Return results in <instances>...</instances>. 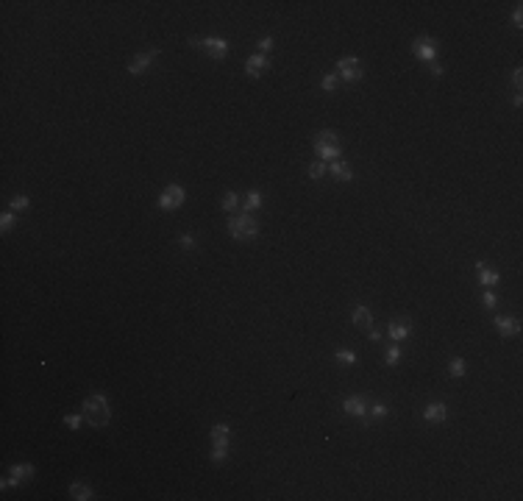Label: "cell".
Instances as JSON below:
<instances>
[{"label":"cell","mask_w":523,"mask_h":501,"mask_svg":"<svg viewBox=\"0 0 523 501\" xmlns=\"http://www.w3.org/2000/svg\"><path fill=\"white\" fill-rule=\"evenodd\" d=\"M81 415L92 429H103L106 423L111 421V406L106 393H92L89 398H84V406H81Z\"/></svg>","instance_id":"cell-1"},{"label":"cell","mask_w":523,"mask_h":501,"mask_svg":"<svg viewBox=\"0 0 523 501\" xmlns=\"http://www.w3.org/2000/svg\"><path fill=\"white\" fill-rule=\"evenodd\" d=\"M228 234L240 243H248L259 234V223L253 215H231L228 217Z\"/></svg>","instance_id":"cell-2"},{"label":"cell","mask_w":523,"mask_h":501,"mask_svg":"<svg viewBox=\"0 0 523 501\" xmlns=\"http://www.w3.org/2000/svg\"><path fill=\"white\" fill-rule=\"evenodd\" d=\"M314 151H317V156H320V162H337L340 159V142H337V134L334 131H320L317 137H314Z\"/></svg>","instance_id":"cell-3"},{"label":"cell","mask_w":523,"mask_h":501,"mask_svg":"<svg viewBox=\"0 0 523 501\" xmlns=\"http://www.w3.org/2000/svg\"><path fill=\"white\" fill-rule=\"evenodd\" d=\"M189 45H192V48H204V53L209 58H225V56H228V42L220 39V37H206V39L192 37V39H189Z\"/></svg>","instance_id":"cell-4"},{"label":"cell","mask_w":523,"mask_h":501,"mask_svg":"<svg viewBox=\"0 0 523 501\" xmlns=\"http://www.w3.org/2000/svg\"><path fill=\"white\" fill-rule=\"evenodd\" d=\"M367 409H370V401L365 396H348L342 401V412L351 418H359L362 423H370V418H367Z\"/></svg>","instance_id":"cell-5"},{"label":"cell","mask_w":523,"mask_h":501,"mask_svg":"<svg viewBox=\"0 0 523 501\" xmlns=\"http://www.w3.org/2000/svg\"><path fill=\"white\" fill-rule=\"evenodd\" d=\"M184 198H187L184 187L181 184H170L167 190L159 195V209H162V212H173V209H178V206L184 203Z\"/></svg>","instance_id":"cell-6"},{"label":"cell","mask_w":523,"mask_h":501,"mask_svg":"<svg viewBox=\"0 0 523 501\" xmlns=\"http://www.w3.org/2000/svg\"><path fill=\"white\" fill-rule=\"evenodd\" d=\"M412 53L420 58V62H434L437 58V42L431 37H418L412 42Z\"/></svg>","instance_id":"cell-7"},{"label":"cell","mask_w":523,"mask_h":501,"mask_svg":"<svg viewBox=\"0 0 523 501\" xmlns=\"http://www.w3.org/2000/svg\"><path fill=\"white\" fill-rule=\"evenodd\" d=\"M156 56H159V50H142V53H136V56L128 62V73H131V75H142L153 62H156Z\"/></svg>","instance_id":"cell-8"},{"label":"cell","mask_w":523,"mask_h":501,"mask_svg":"<svg viewBox=\"0 0 523 501\" xmlns=\"http://www.w3.org/2000/svg\"><path fill=\"white\" fill-rule=\"evenodd\" d=\"M496 329H498L501 337H515V334L520 332V323L515 320V317H509V315H498L496 317Z\"/></svg>","instance_id":"cell-9"},{"label":"cell","mask_w":523,"mask_h":501,"mask_svg":"<svg viewBox=\"0 0 523 501\" xmlns=\"http://www.w3.org/2000/svg\"><path fill=\"white\" fill-rule=\"evenodd\" d=\"M445 415H448V409H445L443 401H431V404H426V409H423V418L429 423H443Z\"/></svg>","instance_id":"cell-10"},{"label":"cell","mask_w":523,"mask_h":501,"mask_svg":"<svg viewBox=\"0 0 523 501\" xmlns=\"http://www.w3.org/2000/svg\"><path fill=\"white\" fill-rule=\"evenodd\" d=\"M267 67H270V62H267V56H262V53H256V56H251L245 62V73L251 75V78H259Z\"/></svg>","instance_id":"cell-11"},{"label":"cell","mask_w":523,"mask_h":501,"mask_svg":"<svg viewBox=\"0 0 523 501\" xmlns=\"http://www.w3.org/2000/svg\"><path fill=\"white\" fill-rule=\"evenodd\" d=\"M351 320H354V326H359V329H373V312L367 309V306H356V309L351 312Z\"/></svg>","instance_id":"cell-12"},{"label":"cell","mask_w":523,"mask_h":501,"mask_svg":"<svg viewBox=\"0 0 523 501\" xmlns=\"http://www.w3.org/2000/svg\"><path fill=\"white\" fill-rule=\"evenodd\" d=\"M11 482H14V485H22V482H28L34 476V465L31 462H22V465H11Z\"/></svg>","instance_id":"cell-13"},{"label":"cell","mask_w":523,"mask_h":501,"mask_svg":"<svg viewBox=\"0 0 523 501\" xmlns=\"http://www.w3.org/2000/svg\"><path fill=\"white\" fill-rule=\"evenodd\" d=\"M329 173L334 175V179H340V181H351V179H354V170H351L345 162H340V159H337V162H329Z\"/></svg>","instance_id":"cell-14"},{"label":"cell","mask_w":523,"mask_h":501,"mask_svg":"<svg viewBox=\"0 0 523 501\" xmlns=\"http://www.w3.org/2000/svg\"><path fill=\"white\" fill-rule=\"evenodd\" d=\"M70 498H75V501H89V498H92V487L84 485V482H73V485H70Z\"/></svg>","instance_id":"cell-15"},{"label":"cell","mask_w":523,"mask_h":501,"mask_svg":"<svg viewBox=\"0 0 523 501\" xmlns=\"http://www.w3.org/2000/svg\"><path fill=\"white\" fill-rule=\"evenodd\" d=\"M387 332H390V340L401 343V340H406V337H409V332H412V329H409V323H398V320H392Z\"/></svg>","instance_id":"cell-16"},{"label":"cell","mask_w":523,"mask_h":501,"mask_svg":"<svg viewBox=\"0 0 523 501\" xmlns=\"http://www.w3.org/2000/svg\"><path fill=\"white\" fill-rule=\"evenodd\" d=\"M476 270H479V281H481V284H498V279H501V276H498L492 268H487L484 262H476Z\"/></svg>","instance_id":"cell-17"},{"label":"cell","mask_w":523,"mask_h":501,"mask_svg":"<svg viewBox=\"0 0 523 501\" xmlns=\"http://www.w3.org/2000/svg\"><path fill=\"white\" fill-rule=\"evenodd\" d=\"M448 373L454 376V379H462V376L468 373V365H465V359H462V357H454V359H451V362H448Z\"/></svg>","instance_id":"cell-18"},{"label":"cell","mask_w":523,"mask_h":501,"mask_svg":"<svg viewBox=\"0 0 523 501\" xmlns=\"http://www.w3.org/2000/svg\"><path fill=\"white\" fill-rule=\"evenodd\" d=\"M362 64H359V58L356 56H342L340 62H337V70H340V75H345V73H351V70H359Z\"/></svg>","instance_id":"cell-19"},{"label":"cell","mask_w":523,"mask_h":501,"mask_svg":"<svg viewBox=\"0 0 523 501\" xmlns=\"http://www.w3.org/2000/svg\"><path fill=\"white\" fill-rule=\"evenodd\" d=\"M228 434H231V429L225 423H215L212 426V443H228Z\"/></svg>","instance_id":"cell-20"},{"label":"cell","mask_w":523,"mask_h":501,"mask_svg":"<svg viewBox=\"0 0 523 501\" xmlns=\"http://www.w3.org/2000/svg\"><path fill=\"white\" fill-rule=\"evenodd\" d=\"M245 209H248V212L262 209V192H259V190H251V192L245 195Z\"/></svg>","instance_id":"cell-21"},{"label":"cell","mask_w":523,"mask_h":501,"mask_svg":"<svg viewBox=\"0 0 523 501\" xmlns=\"http://www.w3.org/2000/svg\"><path fill=\"white\" fill-rule=\"evenodd\" d=\"M401 362V348H398V343H392L387 353H384V365H390V368H395V365Z\"/></svg>","instance_id":"cell-22"},{"label":"cell","mask_w":523,"mask_h":501,"mask_svg":"<svg viewBox=\"0 0 523 501\" xmlns=\"http://www.w3.org/2000/svg\"><path fill=\"white\" fill-rule=\"evenodd\" d=\"M237 206H240V195H237V192H225V195H223V209L234 215Z\"/></svg>","instance_id":"cell-23"},{"label":"cell","mask_w":523,"mask_h":501,"mask_svg":"<svg viewBox=\"0 0 523 501\" xmlns=\"http://www.w3.org/2000/svg\"><path fill=\"white\" fill-rule=\"evenodd\" d=\"M334 359H337L340 365H354V362H356V353L351 351V348H340V351L334 353Z\"/></svg>","instance_id":"cell-24"},{"label":"cell","mask_w":523,"mask_h":501,"mask_svg":"<svg viewBox=\"0 0 523 501\" xmlns=\"http://www.w3.org/2000/svg\"><path fill=\"white\" fill-rule=\"evenodd\" d=\"M228 454V443H215L212 446V462H223Z\"/></svg>","instance_id":"cell-25"},{"label":"cell","mask_w":523,"mask_h":501,"mask_svg":"<svg viewBox=\"0 0 523 501\" xmlns=\"http://www.w3.org/2000/svg\"><path fill=\"white\" fill-rule=\"evenodd\" d=\"M326 170H329V164H326V162H312V164H309V175H312V179H323Z\"/></svg>","instance_id":"cell-26"},{"label":"cell","mask_w":523,"mask_h":501,"mask_svg":"<svg viewBox=\"0 0 523 501\" xmlns=\"http://www.w3.org/2000/svg\"><path fill=\"white\" fill-rule=\"evenodd\" d=\"M387 415V404L384 401H376V404H370V409H367V418H384Z\"/></svg>","instance_id":"cell-27"},{"label":"cell","mask_w":523,"mask_h":501,"mask_svg":"<svg viewBox=\"0 0 523 501\" xmlns=\"http://www.w3.org/2000/svg\"><path fill=\"white\" fill-rule=\"evenodd\" d=\"M28 203H31V200H28L25 195H14V198L9 200L11 212H22V209H28Z\"/></svg>","instance_id":"cell-28"},{"label":"cell","mask_w":523,"mask_h":501,"mask_svg":"<svg viewBox=\"0 0 523 501\" xmlns=\"http://www.w3.org/2000/svg\"><path fill=\"white\" fill-rule=\"evenodd\" d=\"M320 86H323L326 92H334V90H337V75H334V73L323 75V81H320Z\"/></svg>","instance_id":"cell-29"},{"label":"cell","mask_w":523,"mask_h":501,"mask_svg":"<svg viewBox=\"0 0 523 501\" xmlns=\"http://www.w3.org/2000/svg\"><path fill=\"white\" fill-rule=\"evenodd\" d=\"M11 226H14V212H3V217H0V231H9Z\"/></svg>","instance_id":"cell-30"},{"label":"cell","mask_w":523,"mask_h":501,"mask_svg":"<svg viewBox=\"0 0 523 501\" xmlns=\"http://www.w3.org/2000/svg\"><path fill=\"white\" fill-rule=\"evenodd\" d=\"M81 421H84V415H64V423H67V426L73 429V432L81 426Z\"/></svg>","instance_id":"cell-31"},{"label":"cell","mask_w":523,"mask_h":501,"mask_svg":"<svg viewBox=\"0 0 523 501\" xmlns=\"http://www.w3.org/2000/svg\"><path fill=\"white\" fill-rule=\"evenodd\" d=\"M481 301H484V306L487 309H492V306L498 304V298H496V292H484V296H481Z\"/></svg>","instance_id":"cell-32"},{"label":"cell","mask_w":523,"mask_h":501,"mask_svg":"<svg viewBox=\"0 0 523 501\" xmlns=\"http://www.w3.org/2000/svg\"><path fill=\"white\" fill-rule=\"evenodd\" d=\"M270 48H273V39H270V37H265V39H259V53H262V56H265V53H267V50H270Z\"/></svg>","instance_id":"cell-33"},{"label":"cell","mask_w":523,"mask_h":501,"mask_svg":"<svg viewBox=\"0 0 523 501\" xmlns=\"http://www.w3.org/2000/svg\"><path fill=\"white\" fill-rule=\"evenodd\" d=\"M512 84L520 90V84H523V70H520V67H515V70H512Z\"/></svg>","instance_id":"cell-34"},{"label":"cell","mask_w":523,"mask_h":501,"mask_svg":"<svg viewBox=\"0 0 523 501\" xmlns=\"http://www.w3.org/2000/svg\"><path fill=\"white\" fill-rule=\"evenodd\" d=\"M512 20H515V25H518V28L523 25V9H520V6H518V9H515V14H512Z\"/></svg>","instance_id":"cell-35"},{"label":"cell","mask_w":523,"mask_h":501,"mask_svg":"<svg viewBox=\"0 0 523 501\" xmlns=\"http://www.w3.org/2000/svg\"><path fill=\"white\" fill-rule=\"evenodd\" d=\"M181 245H184V248H192V245H195V237H192V234H184V237H181Z\"/></svg>","instance_id":"cell-36"},{"label":"cell","mask_w":523,"mask_h":501,"mask_svg":"<svg viewBox=\"0 0 523 501\" xmlns=\"http://www.w3.org/2000/svg\"><path fill=\"white\" fill-rule=\"evenodd\" d=\"M367 337H370V340H373V343H379V340H382V334H379V332H376V329H367Z\"/></svg>","instance_id":"cell-37"},{"label":"cell","mask_w":523,"mask_h":501,"mask_svg":"<svg viewBox=\"0 0 523 501\" xmlns=\"http://www.w3.org/2000/svg\"><path fill=\"white\" fill-rule=\"evenodd\" d=\"M431 75H434V78H440V75H443V67H437V64H431Z\"/></svg>","instance_id":"cell-38"},{"label":"cell","mask_w":523,"mask_h":501,"mask_svg":"<svg viewBox=\"0 0 523 501\" xmlns=\"http://www.w3.org/2000/svg\"><path fill=\"white\" fill-rule=\"evenodd\" d=\"M11 485H14V482H11V476H9V479H0V487H3V490H6V487H11Z\"/></svg>","instance_id":"cell-39"}]
</instances>
